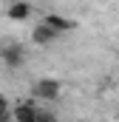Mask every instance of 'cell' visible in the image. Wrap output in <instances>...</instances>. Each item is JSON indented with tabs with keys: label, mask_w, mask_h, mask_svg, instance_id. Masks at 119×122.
<instances>
[{
	"label": "cell",
	"mask_w": 119,
	"mask_h": 122,
	"mask_svg": "<svg viewBox=\"0 0 119 122\" xmlns=\"http://www.w3.org/2000/svg\"><path fill=\"white\" fill-rule=\"evenodd\" d=\"M31 94H34V99L54 102V99H60V94H62V82L54 80V77H43V80H37L31 85Z\"/></svg>",
	"instance_id": "6da1fadb"
},
{
	"label": "cell",
	"mask_w": 119,
	"mask_h": 122,
	"mask_svg": "<svg viewBox=\"0 0 119 122\" xmlns=\"http://www.w3.org/2000/svg\"><path fill=\"white\" fill-rule=\"evenodd\" d=\"M0 60H3V65H9V68H20V65L26 62V48H23L17 40L3 43V46H0Z\"/></svg>",
	"instance_id": "7a4b0ae2"
},
{
	"label": "cell",
	"mask_w": 119,
	"mask_h": 122,
	"mask_svg": "<svg viewBox=\"0 0 119 122\" xmlns=\"http://www.w3.org/2000/svg\"><path fill=\"white\" fill-rule=\"evenodd\" d=\"M37 117H40V105H37V102L11 105V119L14 122H37Z\"/></svg>",
	"instance_id": "3957f363"
},
{
	"label": "cell",
	"mask_w": 119,
	"mask_h": 122,
	"mask_svg": "<svg viewBox=\"0 0 119 122\" xmlns=\"http://www.w3.org/2000/svg\"><path fill=\"white\" fill-rule=\"evenodd\" d=\"M31 40H34L37 46H51V43H57V40H60V34L51 29L45 20H40V23L31 29Z\"/></svg>",
	"instance_id": "277c9868"
},
{
	"label": "cell",
	"mask_w": 119,
	"mask_h": 122,
	"mask_svg": "<svg viewBox=\"0 0 119 122\" xmlns=\"http://www.w3.org/2000/svg\"><path fill=\"white\" fill-rule=\"evenodd\" d=\"M6 17L14 20V23H26V20L31 17V3H26V0H14V3H9Z\"/></svg>",
	"instance_id": "5b68a950"
},
{
	"label": "cell",
	"mask_w": 119,
	"mask_h": 122,
	"mask_svg": "<svg viewBox=\"0 0 119 122\" xmlns=\"http://www.w3.org/2000/svg\"><path fill=\"white\" fill-rule=\"evenodd\" d=\"M43 20L57 31V34H65V31H74V29H77V23H74V20H68V17H62V14H45Z\"/></svg>",
	"instance_id": "8992f818"
}]
</instances>
